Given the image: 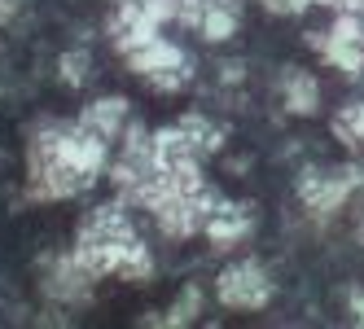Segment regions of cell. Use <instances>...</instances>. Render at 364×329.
I'll list each match as a JSON object with an SVG mask.
<instances>
[{"mask_svg":"<svg viewBox=\"0 0 364 329\" xmlns=\"http://www.w3.org/2000/svg\"><path fill=\"white\" fill-rule=\"evenodd\" d=\"M110 163V141L80 123H44L27 145V189L36 202H66L92 189Z\"/></svg>","mask_w":364,"mask_h":329,"instance_id":"1","label":"cell"},{"mask_svg":"<svg viewBox=\"0 0 364 329\" xmlns=\"http://www.w3.org/2000/svg\"><path fill=\"white\" fill-rule=\"evenodd\" d=\"M80 268L92 276H123V281H145L154 272V255L141 242V233L127 220V202H106L92 207L80 224V242L70 250Z\"/></svg>","mask_w":364,"mask_h":329,"instance_id":"2","label":"cell"},{"mask_svg":"<svg viewBox=\"0 0 364 329\" xmlns=\"http://www.w3.org/2000/svg\"><path fill=\"white\" fill-rule=\"evenodd\" d=\"M215 202H220V193L211 185H202V189L163 185L145 211L154 215V224H159L167 237H193V233H202V224H206V215L215 211Z\"/></svg>","mask_w":364,"mask_h":329,"instance_id":"3","label":"cell"},{"mask_svg":"<svg viewBox=\"0 0 364 329\" xmlns=\"http://www.w3.org/2000/svg\"><path fill=\"white\" fill-rule=\"evenodd\" d=\"M123 62L132 66L149 88H159V92H176V88H185L193 80V58L180 44L163 40V36H149L136 48H127Z\"/></svg>","mask_w":364,"mask_h":329,"instance_id":"4","label":"cell"},{"mask_svg":"<svg viewBox=\"0 0 364 329\" xmlns=\"http://www.w3.org/2000/svg\"><path fill=\"white\" fill-rule=\"evenodd\" d=\"M364 185V167L347 163V167H307L299 176V198H303V207L311 215H333V211H343V202Z\"/></svg>","mask_w":364,"mask_h":329,"instance_id":"5","label":"cell"},{"mask_svg":"<svg viewBox=\"0 0 364 329\" xmlns=\"http://www.w3.org/2000/svg\"><path fill=\"white\" fill-rule=\"evenodd\" d=\"M220 303L232 312H259V308H268L272 303V281H268V272L259 268L255 259H242V264H232L220 272V286H215Z\"/></svg>","mask_w":364,"mask_h":329,"instance_id":"6","label":"cell"},{"mask_svg":"<svg viewBox=\"0 0 364 329\" xmlns=\"http://www.w3.org/2000/svg\"><path fill=\"white\" fill-rule=\"evenodd\" d=\"M176 18L202 40L220 44V40H232L242 27V0H180Z\"/></svg>","mask_w":364,"mask_h":329,"instance_id":"7","label":"cell"},{"mask_svg":"<svg viewBox=\"0 0 364 329\" xmlns=\"http://www.w3.org/2000/svg\"><path fill=\"white\" fill-rule=\"evenodd\" d=\"M250 229H255V220H250V207H242V202H215V211L206 215V224H202V233L211 237L220 250H228L232 242H242V237H250Z\"/></svg>","mask_w":364,"mask_h":329,"instance_id":"8","label":"cell"},{"mask_svg":"<svg viewBox=\"0 0 364 329\" xmlns=\"http://www.w3.org/2000/svg\"><path fill=\"white\" fill-rule=\"evenodd\" d=\"M88 290H92V276L80 268V259H75V255L53 259V268H48V276H44V294H48V298H58V303H80V298H88Z\"/></svg>","mask_w":364,"mask_h":329,"instance_id":"9","label":"cell"},{"mask_svg":"<svg viewBox=\"0 0 364 329\" xmlns=\"http://www.w3.org/2000/svg\"><path fill=\"white\" fill-rule=\"evenodd\" d=\"M307 44L316 48L329 66H338L343 75H351V80L364 70V44L360 40H347V36H338V31H311Z\"/></svg>","mask_w":364,"mask_h":329,"instance_id":"10","label":"cell"},{"mask_svg":"<svg viewBox=\"0 0 364 329\" xmlns=\"http://www.w3.org/2000/svg\"><path fill=\"white\" fill-rule=\"evenodd\" d=\"M281 97H285V110L290 114H316L321 110V84H316V75L303 70V66H290L281 75Z\"/></svg>","mask_w":364,"mask_h":329,"instance_id":"11","label":"cell"},{"mask_svg":"<svg viewBox=\"0 0 364 329\" xmlns=\"http://www.w3.org/2000/svg\"><path fill=\"white\" fill-rule=\"evenodd\" d=\"M80 128H88L101 141H119V132L127 128V101L123 97H101L80 114Z\"/></svg>","mask_w":364,"mask_h":329,"instance_id":"12","label":"cell"},{"mask_svg":"<svg viewBox=\"0 0 364 329\" xmlns=\"http://www.w3.org/2000/svg\"><path fill=\"white\" fill-rule=\"evenodd\" d=\"M180 132L189 136V145L198 149V158H206V154H215V149L224 145V128H215L206 114H185L180 119Z\"/></svg>","mask_w":364,"mask_h":329,"instance_id":"13","label":"cell"},{"mask_svg":"<svg viewBox=\"0 0 364 329\" xmlns=\"http://www.w3.org/2000/svg\"><path fill=\"white\" fill-rule=\"evenodd\" d=\"M333 136L343 145H364V101H351V106H343L333 114Z\"/></svg>","mask_w":364,"mask_h":329,"instance_id":"14","label":"cell"},{"mask_svg":"<svg viewBox=\"0 0 364 329\" xmlns=\"http://www.w3.org/2000/svg\"><path fill=\"white\" fill-rule=\"evenodd\" d=\"M198 312H202V290H198V286H185V290L176 294V303L167 308L163 325H171V329H180V325H193V320H198Z\"/></svg>","mask_w":364,"mask_h":329,"instance_id":"15","label":"cell"},{"mask_svg":"<svg viewBox=\"0 0 364 329\" xmlns=\"http://www.w3.org/2000/svg\"><path fill=\"white\" fill-rule=\"evenodd\" d=\"M58 75H62L66 88H84L88 75H92V58L84 53V48H70V53L58 58Z\"/></svg>","mask_w":364,"mask_h":329,"instance_id":"16","label":"cell"},{"mask_svg":"<svg viewBox=\"0 0 364 329\" xmlns=\"http://www.w3.org/2000/svg\"><path fill=\"white\" fill-rule=\"evenodd\" d=\"M259 5H264L268 14H277V18H299L311 0H259Z\"/></svg>","mask_w":364,"mask_h":329,"instance_id":"17","label":"cell"},{"mask_svg":"<svg viewBox=\"0 0 364 329\" xmlns=\"http://www.w3.org/2000/svg\"><path fill=\"white\" fill-rule=\"evenodd\" d=\"M347 303H351V320H355V325H364V290H360V286H351V290H347Z\"/></svg>","mask_w":364,"mask_h":329,"instance_id":"18","label":"cell"},{"mask_svg":"<svg viewBox=\"0 0 364 329\" xmlns=\"http://www.w3.org/2000/svg\"><path fill=\"white\" fill-rule=\"evenodd\" d=\"M22 9V0H0V22H5V18H14Z\"/></svg>","mask_w":364,"mask_h":329,"instance_id":"19","label":"cell"},{"mask_svg":"<svg viewBox=\"0 0 364 329\" xmlns=\"http://www.w3.org/2000/svg\"><path fill=\"white\" fill-rule=\"evenodd\" d=\"M311 5H325V9H333V14H338V9H343V0H311Z\"/></svg>","mask_w":364,"mask_h":329,"instance_id":"20","label":"cell"}]
</instances>
